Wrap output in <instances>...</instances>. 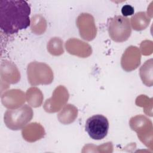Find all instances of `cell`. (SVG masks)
I'll use <instances>...</instances> for the list:
<instances>
[{"instance_id": "3957f363", "label": "cell", "mask_w": 153, "mask_h": 153, "mask_svg": "<svg viewBox=\"0 0 153 153\" xmlns=\"http://www.w3.org/2000/svg\"><path fill=\"white\" fill-rule=\"evenodd\" d=\"M107 26L109 35L115 42H124L131 35V24L129 19L127 17L122 16H115L108 19Z\"/></svg>"}, {"instance_id": "7a4b0ae2", "label": "cell", "mask_w": 153, "mask_h": 153, "mask_svg": "<svg viewBox=\"0 0 153 153\" xmlns=\"http://www.w3.org/2000/svg\"><path fill=\"white\" fill-rule=\"evenodd\" d=\"M32 108L27 105H22L16 109H8L4 114V123L6 126L13 130L23 128L32 118Z\"/></svg>"}, {"instance_id": "277c9868", "label": "cell", "mask_w": 153, "mask_h": 153, "mask_svg": "<svg viewBox=\"0 0 153 153\" xmlns=\"http://www.w3.org/2000/svg\"><path fill=\"white\" fill-rule=\"evenodd\" d=\"M28 81L30 85L49 84L53 80V71L48 65L37 62H31L27 69Z\"/></svg>"}, {"instance_id": "5b68a950", "label": "cell", "mask_w": 153, "mask_h": 153, "mask_svg": "<svg viewBox=\"0 0 153 153\" xmlns=\"http://www.w3.org/2000/svg\"><path fill=\"white\" fill-rule=\"evenodd\" d=\"M109 129V122L105 116L97 114L88 118L85 123V130L94 140H101L105 137Z\"/></svg>"}, {"instance_id": "52a82bcc", "label": "cell", "mask_w": 153, "mask_h": 153, "mask_svg": "<svg viewBox=\"0 0 153 153\" xmlns=\"http://www.w3.org/2000/svg\"><path fill=\"white\" fill-rule=\"evenodd\" d=\"M121 13L124 17L131 16L134 13V8L130 5H125L122 7Z\"/></svg>"}, {"instance_id": "8992f818", "label": "cell", "mask_w": 153, "mask_h": 153, "mask_svg": "<svg viewBox=\"0 0 153 153\" xmlns=\"http://www.w3.org/2000/svg\"><path fill=\"white\" fill-rule=\"evenodd\" d=\"M152 59L147 60L140 69V76L143 82L147 86L152 85Z\"/></svg>"}, {"instance_id": "6da1fadb", "label": "cell", "mask_w": 153, "mask_h": 153, "mask_svg": "<svg viewBox=\"0 0 153 153\" xmlns=\"http://www.w3.org/2000/svg\"><path fill=\"white\" fill-rule=\"evenodd\" d=\"M30 7L22 0L0 1V27L6 34L12 35L30 25Z\"/></svg>"}]
</instances>
